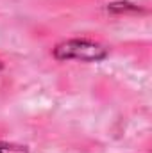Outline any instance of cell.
<instances>
[{
	"label": "cell",
	"mask_w": 152,
	"mask_h": 153,
	"mask_svg": "<svg viewBox=\"0 0 152 153\" xmlns=\"http://www.w3.org/2000/svg\"><path fill=\"white\" fill-rule=\"evenodd\" d=\"M56 61H81V62H100L109 55V50L91 39H66L52 48Z\"/></svg>",
	"instance_id": "6da1fadb"
},
{
	"label": "cell",
	"mask_w": 152,
	"mask_h": 153,
	"mask_svg": "<svg viewBox=\"0 0 152 153\" xmlns=\"http://www.w3.org/2000/svg\"><path fill=\"white\" fill-rule=\"evenodd\" d=\"M108 13H113V14H125V13H141V9L132 4V2H125V0H118V2H111L106 5Z\"/></svg>",
	"instance_id": "7a4b0ae2"
},
{
	"label": "cell",
	"mask_w": 152,
	"mask_h": 153,
	"mask_svg": "<svg viewBox=\"0 0 152 153\" xmlns=\"http://www.w3.org/2000/svg\"><path fill=\"white\" fill-rule=\"evenodd\" d=\"M0 153H31V152H29V148L25 144L0 141Z\"/></svg>",
	"instance_id": "3957f363"
},
{
	"label": "cell",
	"mask_w": 152,
	"mask_h": 153,
	"mask_svg": "<svg viewBox=\"0 0 152 153\" xmlns=\"http://www.w3.org/2000/svg\"><path fill=\"white\" fill-rule=\"evenodd\" d=\"M2 70H4V64H2V61H0V71H2Z\"/></svg>",
	"instance_id": "277c9868"
}]
</instances>
